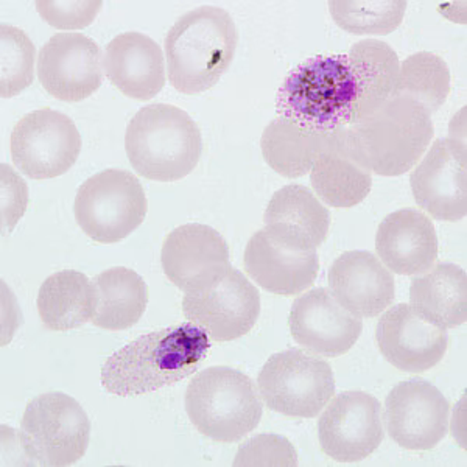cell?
Wrapping results in <instances>:
<instances>
[{
  "instance_id": "cell-19",
  "label": "cell",
  "mask_w": 467,
  "mask_h": 467,
  "mask_svg": "<svg viewBox=\"0 0 467 467\" xmlns=\"http://www.w3.org/2000/svg\"><path fill=\"white\" fill-rule=\"evenodd\" d=\"M335 299L357 318L383 314L396 296L394 276L369 251H348L329 270Z\"/></svg>"
},
{
  "instance_id": "cell-2",
  "label": "cell",
  "mask_w": 467,
  "mask_h": 467,
  "mask_svg": "<svg viewBox=\"0 0 467 467\" xmlns=\"http://www.w3.org/2000/svg\"><path fill=\"white\" fill-rule=\"evenodd\" d=\"M435 128L431 112L407 97L383 105L343 130L346 149L369 173L400 176L431 147Z\"/></svg>"
},
{
  "instance_id": "cell-12",
  "label": "cell",
  "mask_w": 467,
  "mask_h": 467,
  "mask_svg": "<svg viewBox=\"0 0 467 467\" xmlns=\"http://www.w3.org/2000/svg\"><path fill=\"white\" fill-rule=\"evenodd\" d=\"M318 438L321 451L335 462L365 460L382 444V405L363 391L335 396L319 418Z\"/></svg>"
},
{
  "instance_id": "cell-9",
  "label": "cell",
  "mask_w": 467,
  "mask_h": 467,
  "mask_svg": "<svg viewBox=\"0 0 467 467\" xmlns=\"http://www.w3.org/2000/svg\"><path fill=\"white\" fill-rule=\"evenodd\" d=\"M257 383L268 409L304 420L318 416L335 393L329 363L301 349L271 356L259 372Z\"/></svg>"
},
{
  "instance_id": "cell-6",
  "label": "cell",
  "mask_w": 467,
  "mask_h": 467,
  "mask_svg": "<svg viewBox=\"0 0 467 467\" xmlns=\"http://www.w3.org/2000/svg\"><path fill=\"white\" fill-rule=\"evenodd\" d=\"M186 411L202 435L235 442L259 425L264 414L259 389L244 372L229 367L207 368L192 379Z\"/></svg>"
},
{
  "instance_id": "cell-1",
  "label": "cell",
  "mask_w": 467,
  "mask_h": 467,
  "mask_svg": "<svg viewBox=\"0 0 467 467\" xmlns=\"http://www.w3.org/2000/svg\"><path fill=\"white\" fill-rule=\"evenodd\" d=\"M209 340L193 323L140 335L108 358L101 368V385L112 396L136 398L178 383L206 360Z\"/></svg>"
},
{
  "instance_id": "cell-17",
  "label": "cell",
  "mask_w": 467,
  "mask_h": 467,
  "mask_svg": "<svg viewBox=\"0 0 467 467\" xmlns=\"http://www.w3.org/2000/svg\"><path fill=\"white\" fill-rule=\"evenodd\" d=\"M288 327L293 340L321 357H340L360 338L363 323L327 288H314L293 303Z\"/></svg>"
},
{
  "instance_id": "cell-32",
  "label": "cell",
  "mask_w": 467,
  "mask_h": 467,
  "mask_svg": "<svg viewBox=\"0 0 467 467\" xmlns=\"http://www.w3.org/2000/svg\"><path fill=\"white\" fill-rule=\"evenodd\" d=\"M35 78V46L21 28L0 26V96L11 99Z\"/></svg>"
},
{
  "instance_id": "cell-27",
  "label": "cell",
  "mask_w": 467,
  "mask_h": 467,
  "mask_svg": "<svg viewBox=\"0 0 467 467\" xmlns=\"http://www.w3.org/2000/svg\"><path fill=\"white\" fill-rule=\"evenodd\" d=\"M92 285L96 297L92 323L97 327L123 330L142 318L149 304V287L136 271L116 266L94 277Z\"/></svg>"
},
{
  "instance_id": "cell-14",
  "label": "cell",
  "mask_w": 467,
  "mask_h": 467,
  "mask_svg": "<svg viewBox=\"0 0 467 467\" xmlns=\"http://www.w3.org/2000/svg\"><path fill=\"white\" fill-rule=\"evenodd\" d=\"M418 206L441 222L466 217V144L438 139L410 176Z\"/></svg>"
},
{
  "instance_id": "cell-33",
  "label": "cell",
  "mask_w": 467,
  "mask_h": 467,
  "mask_svg": "<svg viewBox=\"0 0 467 467\" xmlns=\"http://www.w3.org/2000/svg\"><path fill=\"white\" fill-rule=\"evenodd\" d=\"M297 464V455L292 442L284 436H254L239 447L234 466H285Z\"/></svg>"
},
{
  "instance_id": "cell-7",
  "label": "cell",
  "mask_w": 467,
  "mask_h": 467,
  "mask_svg": "<svg viewBox=\"0 0 467 467\" xmlns=\"http://www.w3.org/2000/svg\"><path fill=\"white\" fill-rule=\"evenodd\" d=\"M90 420L75 399L63 393L41 394L30 400L17 435L21 451L37 466H70L85 457Z\"/></svg>"
},
{
  "instance_id": "cell-23",
  "label": "cell",
  "mask_w": 467,
  "mask_h": 467,
  "mask_svg": "<svg viewBox=\"0 0 467 467\" xmlns=\"http://www.w3.org/2000/svg\"><path fill=\"white\" fill-rule=\"evenodd\" d=\"M244 270L266 292L295 296L307 290L318 276V254L317 251L287 250L261 229L246 244Z\"/></svg>"
},
{
  "instance_id": "cell-26",
  "label": "cell",
  "mask_w": 467,
  "mask_h": 467,
  "mask_svg": "<svg viewBox=\"0 0 467 467\" xmlns=\"http://www.w3.org/2000/svg\"><path fill=\"white\" fill-rule=\"evenodd\" d=\"M343 130L335 131L329 147L310 171V181L319 200L337 209L360 204L372 187L371 173L346 149Z\"/></svg>"
},
{
  "instance_id": "cell-31",
  "label": "cell",
  "mask_w": 467,
  "mask_h": 467,
  "mask_svg": "<svg viewBox=\"0 0 467 467\" xmlns=\"http://www.w3.org/2000/svg\"><path fill=\"white\" fill-rule=\"evenodd\" d=\"M407 2H329L338 27L352 35H389L402 24Z\"/></svg>"
},
{
  "instance_id": "cell-24",
  "label": "cell",
  "mask_w": 467,
  "mask_h": 467,
  "mask_svg": "<svg viewBox=\"0 0 467 467\" xmlns=\"http://www.w3.org/2000/svg\"><path fill=\"white\" fill-rule=\"evenodd\" d=\"M410 307L427 323L455 329L467 319L466 271L453 264H438L410 287Z\"/></svg>"
},
{
  "instance_id": "cell-30",
  "label": "cell",
  "mask_w": 467,
  "mask_h": 467,
  "mask_svg": "<svg viewBox=\"0 0 467 467\" xmlns=\"http://www.w3.org/2000/svg\"><path fill=\"white\" fill-rule=\"evenodd\" d=\"M449 94L451 69L438 55L420 52L404 59L399 66L394 97H407L418 101L433 114L446 103Z\"/></svg>"
},
{
  "instance_id": "cell-8",
  "label": "cell",
  "mask_w": 467,
  "mask_h": 467,
  "mask_svg": "<svg viewBox=\"0 0 467 467\" xmlns=\"http://www.w3.org/2000/svg\"><path fill=\"white\" fill-rule=\"evenodd\" d=\"M149 211L144 187L127 171H100L77 192L74 213L83 233L99 244H117L142 224Z\"/></svg>"
},
{
  "instance_id": "cell-21",
  "label": "cell",
  "mask_w": 467,
  "mask_h": 467,
  "mask_svg": "<svg viewBox=\"0 0 467 467\" xmlns=\"http://www.w3.org/2000/svg\"><path fill=\"white\" fill-rule=\"evenodd\" d=\"M376 251L383 265L396 275H424L438 261L433 222L418 209L389 213L379 226Z\"/></svg>"
},
{
  "instance_id": "cell-35",
  "label": "cell",
  "mask_w": 467,
  "mask_h": 467,
  "mask_svg": "<svg viewBox=\"0 0 467 467\" xmlns=\"http://www.w3.org/2000/svg\"><path fill=\"white\" fill-rule=\"evenodd\" d=\"M28 204L26 182L8 165L2 164V224L4 234L11 231L24 215Z\"/></svg>"
},
{
  "instance_id": "cell-25",
  "label": "cell",
  "mask_w": 467,
  "mask_h": 467,
  "mask_svg": "<svg viewBox=\"0 0 467 467\" xmlns=\"http://www.w3.org/2000/svg\"><path fill=\"white\" fill-rule=\"evenodd\" d=\"M348 63L356 86L352 125L376 111L393 96L400 63L393 47L379 39H365L354 44L348 55Z\"/></svg>"
},
{
  "instance_id": "cell-5",
  "label": "cell",
  "mask_w": 467,
  "mask_h": 467,
  "mask_svg": "<svg viewBox=\"0 0 467 467\" xmlns=\"http://www.w3.org/2000/svg\"><path fill=\"white\" fill-rule=\"evenodd\" d=\"M354 105L356 86L345 55L315 57L299 64L277 94L281 117L319 133L349 127Z\"/></svg>"
},
{
  "instance_id": "cell-18",
  "label": "cell",
  "mask_w": 467,
  "mask_h": 467,
  "mask_svg": "<svg viewBox=\"0 0 467 467\" xmlns=\"http://www.w3.org/2000/svg\"><path fill=\"white\" fill-rule=\"evenodd\" d=\"M376 341L393 367L404 372H424L446 356L449 340L446 330L427 323L409 304H398L379 319Z\"/></svg>"
},
{
  "instance_id": "cell-13",
  "label": "cell",
  "mask_w": 467,
  "mask_h": 467,
  "mask_svg": "<svg viewBox=\"0 0 467 467\" xmlns=\"http://www.w3.org/2000/svg\"><path fill=\"white\" fill-rule=\"evenodd\" d=\"M451 405L433 383L400 382L385 400L388 435L409 451H431L449 431Z\"/></svg>"
},
{
  "instance_id": "cell-20",
  "label": "cell",
  "mask_w": 467,
  "mask_h": 467,
  "mask_svg": "<svg viewBox=\"0 0 467 467\" xmlns=\"http://www.w3.org/2000/svg\"><path fill=\"white\" fill-rule=\"evenodd\" d=\"M265 233L275 244L299 253L317 251L329 235L330 213L308 187L290 184L271 197Z\"/></svg>"
},
{
  "instance_id": "cell-22",
  "label": "cell",
  "mask_w": 467,
  "mask_h": 467,
  "mask_svg": "<svg viewBox=\"0 0 467 467\" xmlns=\"http://www.w3.org/2000/svg\"><path fill=\"white\" fill-rule=\"evenodd\" d=\"M164 54L160 44L142 33L114 37L105 48V74L122 94L134 100H150L165 86Z\"/></svg>"
},
{
  "instance_id": "cell-16",
  "label": "cell",
  "mask_w": 467,
  "mask_h": 467,
  "mask_svg": "<svg viewBox=\"0 0 467 467\" xmlns=\"http://www.w3.org/2000/svg\"><path fill=\"white\" fill-rule=\"evenodd\" d=\"M161 264L176 287L186 293L198 292L231 268L228 244L211 226L182 224L165 237Z\"/></svg>"
},
{
  "instance_id": "cell-10",
  "label": "cell",
  "mask_w": 467,
  "mask_h": 467,
  "mask_svg": "<svg viewBox=\"0 0 467 467\" xmlns=\"http://www.w3.org/2000/svg\"><path fill=\"white\" fill-rule=\"evenodd\" d=\"M81 151V136L69 116L37 109L22 117L11 133V158L33 180H50L69 171Z\"/></svg>"
},
{
  "instance_id": "cell-15",
  "label": "cell",
  "mask_w": 467,
  "mask_h": 467,
  "mask_svg": "<svg viewBox=\"0 0 467 467\" xmlns=\"http://www.w3.org/2000/svg\"><path fill=\"white\" fill-rule=\"evenodd\" d=\"M37 78L58 100H85L103 81L100 47L81 33L54 35L39 50Z\"/></svg>"
},
{
  "instance_id": "cell-34",
  "label": "cell",
  "mask_w": 467,
  "mask_h": 467,
  "mask_svg": "<svg viewBox=\"0 0 467 467\" xmlns=\"http://www.w3.org/2000/svg\"><path fill=\"white\" fill-rule=\"evenodd\" d=\"M39 16L48 26L59 30H78L89 27L94 22L101 2H54V0H39L35 4Z\"/></svg>"
},
{
  "instance_id": "cell-28",
  "label": "cell",
  "mask_w": 467,
  "mask_h": 467,
  "mask_svg": "<svg viewBox=\"0 0 467 467\" xmlns=\"http://www.w3.org/2000/svg\"><path fill=\"white\" fill-rule=\"evenodd\" d=\"M335 133V131H334ZM334 133H319L279 117L268 123L261 139L262 154L273 171L285 178H301L314 169Z\"/></svg>"
},
{
  "instance_id": "cell-4",
  "label": "cell",
  "mask_w": 467,
  "mask_h": 467,
  "mask_svg": "<svg viewBox=\"0 0 467 467\" xmlns=\"http://www.w3.org/2000/svg\"><path fill=\"white\" fill-rule=\"evenodd\" d=\"M125 150L139 175L173 182L191 175L202 160V131L186 111L154 103L142 108L128 125Z\"/></svg>"
},
{
  "instance_id": "cell-3",
  "label": "cell",
  "mask_w": 467,
  "mask_h": 467,
  "mask_svg": "<svg viewBox=\"0 0 467 467\" xmlns=\"http://www.w3.org/2000/svg\"><path fill=\"white\" fill-rule=\"evenodd\" d=\"M237 44L239 33L228 11L218 6L189 11L165 36L171 86L187 96L211 89L229 69Z\"/></svg>"
},
{
  "instance_id": "cell-11",
  "label": "cell",
  "mask_w": 467,
  "mask_h": 467,
  "mask_svg": "<svg viewBox=\"0 0 467 467\" xmlns=\"http://www.w3.org/2000/svg\"><path fill=\"white\" fill-rule=\"evenodd\" d=\"M182 312L213 341H233L248 334L261 315V295L244 273L229 268L223 276L186 293Z\"/></svg>"
},
{
  "instance_id": "cell-29",
  "label": "cell",
  "mask_w": 467,
  "mask_h": 467,
  "mask_svg": "<svg viewBox=\"0 0 467 467\" xmlns=\"http://www.w3.org/2000/svg\"><path fill=\"white\" fill-rule=\"evenodd\" d=\"M94 301V285L83 273L59 271L39 288L37 312L48 330L66 332L92 321Z\"/></svg>"
}]
</instances>
